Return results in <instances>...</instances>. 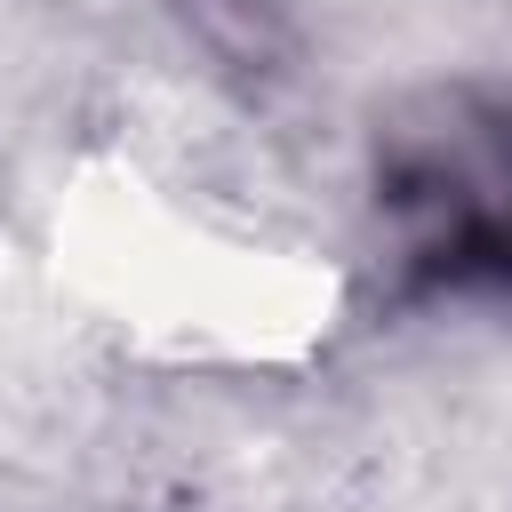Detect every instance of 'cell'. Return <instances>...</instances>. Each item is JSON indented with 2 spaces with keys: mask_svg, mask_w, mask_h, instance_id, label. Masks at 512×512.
Wrapping results in <instances>:
<instances>
[{
  "mask_svg": "<svg viewBox=\"0 0 512 512\" xmlns=\"http://www.w3.org/2000/svg\"><path fill=\"white\" fill-rule=\"evenodd\" d=\"M384 200L416 216V272L448 288L512 280V112L440 104L432 128H400Z\"/></svg>",
  "mask_w": 512,
  "mask_h": 512,
  "instance_id": "1",
  "label": "cell"
}]
</instances>
